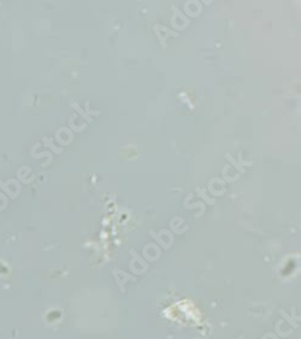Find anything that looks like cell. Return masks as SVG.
Masks as SVG:
<instances>
[{
    "label": "cell",
    "instance_id": "obj_1",
    "mask_svg": "<svg viewBox=\"0 0 301 339\" xmlns=\"http://www.w3.org/2000/svg\"><path fill=\"white\" fill-rule=\"evenodd\" d=\"M74 107H76V110H77V111H78V112L81 113V114H82V116H83V117H84V118H86V119H87V120H88V122H92V118H89V116H87V114H86V113H84V112H83L82 110H81V108L78 107V106H77V105H74Z\"/></svg>",
    "mask_w": 301,
    "mask_h": 339
},
{
    "label": "cell",
    "instance_id": "obj_2",
    "mask_svg": "<svg viewBox=\"0 0 301 339\" xmlns=\"http://www.w3.org/2000/svg\"><path fill=\"white\" fill-rule=\"evenodd\" d=\"M227 159H228V160H230L231 162H233V164H234V166H235L236 168H239L241 172H243V168H241V166H240L239 164H237V162H236L235 160H233V159H231V156H230V155H227Z\"/></svg>",
    "mask_w": 301,
    "mask_h": 339
}]
</instances>
